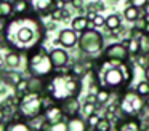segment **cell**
Wrapping results in <instances>:
<instances>
[{"instance_id": "cell-1", "label": "cell", "mask_w": 149, "mask_h": 131, "mask_svg": "<svg viewBox=\"0 0 149 131\" xmlns=\"http://www.w3.org/2000/svg\"><path fill=\"white\" fill-rule=\"evenodd\" d=\"M2 38L8 50L26 56L29 51L43 45L47 38V26L42 16L34 10L13 15L2 22Z\"/></svg>"}, {"instance_id": "cell-2", "label": "cell", "mask_w": 149, "mask_h": 131, "mask_svg": "<svg viewBox=\"0 0 149 131\" xmlns=\"http://www.w3.org/2000/svg\"><path fill=\"white\" fill-rule=\"evenodd\" d=\"M88 75L91 77V86L95 88H107L112 93L122 94L130 88L135 77L132 61H117L106 59L98 56L95 59V67Z\"/></svg>"}, {"instance_id": "cell-3", "label": "cell", "mask_w": 149, "mask_h": 131, "mask_svg": "<svg viewBox=\"0 0 149 131\" xmlns=\"http://www.w3.org/2000/svg\"><path fill=\"white\" fill-rule=\"evenodd\" d=\"M84 89L82 78L72 73L71 70H55L48 78H45V91L43 94L53 102L61 104L72 98H79Z\"/></svg>"}, {"instance_id": "cell-4", "label": "cell", "mask_w": 149, "mask_h": 131, "mask_svg": "<svg viewBox=\"0 0 149 131\" xmlns=\"http://www.w3.org/2000/svg\"><path fill=\"white\" fill-rule=\"evenodd\" d=\"M26 70L29 75L42 77V78H48L56 70L52 56H50V51H47L43 45L26 54Z\"/></svg>"}, {"instance_id": "cell-5", "label": "cell", "mask_w": 149, "mask_h": 131, "mask_svg": "<svg viewBox=\"0 0 149 131\" xmlns=\"http://www.w3.org/2000/svg\"><path fill=\"white\" fill-rule=\"evenodd\" d=\"M146 107V98H143L136 89L128 88L123 91L117 102L116 117H141L143 110Z\"/></svg>"}, {"instance_id": "cell-6", "label": "cell", "mask_w": 149, "mask_h": 131, "mask_svg": "<svg viewBox=\"0 0 149 131\" xmlns=\"http://www.w3.org/2000/svg\"><path fill=\"white\" fill-rule=\"evenodd\" d=\"M79 51H80L84 56H100L104 50V37L98 29L90 27L85 32L79 34Z\"/></svg>"}, {"instance_id": "cell-7", "label": "cell", "mask_w": 149, "mask_h": 131, "mask_svg": "<svg viewBox=\"0 0 149 131\" xmlns=\"http://www.w3.org/2000/svg\"><path fill=\"white\" fill-rule=\"evenodd\" d=\"M47 107V98L45 94H34V93H27L26 96L19 99L18 104V114L21 118L29 121L31 118H36L43 115V110Z\"/></svg>"}, {"instance_id": "cell-8", "label": "cell", "mask_w": 149, "mask_h": 131, "mask_svg": "<svg viewBox=\"0 0 149 131\" xmlns=\"http://www.w3.org/2000/svg\"><path fill=\"white\" fill-rule=\"evenodd\" d=\"M114 131H149V128L139 117H119L114 123Z\"/></svg>"}, {"instance_id": "cell-9", "label": "cell", "mask_w": 149, "mask_h": 131, "mask_svg": "<svg viewBox=\"0 0 149 131\" xmlns=\"http://www.w3.org/2000/svg\"><path fill=\"white\" fill-rule=\"evenodd\" d=\"M100 56L106 58V59H117V61H132V53L128 51V48L119 42V43H109L107 46H104L103 53Z\"/></svg>"}, {"instance_id": "cell-10", "label": "cell", "mask_w": 149, "mask_h": 131, "mask_svg": "<svg viewBox=\"0 0 149 131\" xmlns=\"http://www.w3.org/2000/svg\"><path fill=\"white\" fill-rule=\"evenodd\" d=\"M43 118H45V123H58V121H63L66 120V115L64 112H63L61 105L56 104V102H50L48 105L45 107V110H43Z\"/></svg>"}, {"instance_id": "cell-11", "label": "cell", "mask_w": 149, "mask_h": 131, "mask_svg": "<svg viewBox=\"0 0 149 131\" xmlns=\"http://www.w3.org/2000/svg\"><path fill=\"white\" fill-rule=\"evenodd\" d=\"M29 2H31V8L42 18L50 16L52 11L56 8V0H29Z\"/></svg>"}, {"instance_id": "cell-12", "label": "cell", "mask_w": 149, "mask_h": 131, "mask_svg": "<svg viewBox=\"0 0 149 131\" xmlns=\"http://www.w3.org/2000/svg\"><path fill=\"white\" fill-rule=\"evenodd\" d=\"M58 43L63 48H74L79 43V34L74 29H63L58 34Z\"/></svg>"}, {"instance_id": "cell-13", "label": "cell", "mask_w": 149, "mask_h": 131, "mask_svg": "<svg viewBox=\"0 0 149 131\" xmlns=\"http://www.w3.org/2000/svg\"><path fill=\"white\" fill-rule=\"evenodd\" d=\"M24 78H26V77L21 72H18L16 69H0V82L8 85V86H13L15 88V86L19 82H23Z\"/></svg>"}, {"instance_id": "cell-14", "label": "cell", "mask_w": 149, "mask_h": 131, "mask_svg": "<svg viewBox=\"0 0 149 131\" xmlns=\"http://www.w3.org/2000/svg\"><path fill=\"white\" fill-rule=\"evenodd\" d=\"M59 105H61L63 112H64V115H66V120L82 114V104H80V101H79V98L68 99V101L61 102Z\"/></svg>"}, {"instance_id": "cell-15", "label": "cell", "mask_w": 149, "mask_h": 131, "mask_svg": "<svg viewBox=\"0 0 149 131\" xmlns=\"http://www.w3.org/2000/svg\"><path fill=\"white\" fill-rule=\"evenodd\" d=\"M50 56H52V61L55 64L56 70H61L69 66V53L63 48H53L50 51Z\"/></svg>"}, {"instance_id": "cell-16", "label": "cell", "mask_w": 149, "mask_h": 131, "mask_svg": "<svg viewBox=\"0 0 149 131\" xmlns=\"http://www.w3.org/2000/svg\"><path fill=\"white\" fill-rule=\"evenodd\" d=\"M3 131H34V130L31 128L29 121L24 120V118H11V120H7Z\"/></svg>"}, {"instance_id": "cell-17", "label": "cell", "mask_w": 149, "mask_h": 131, "mask_svg": "<svg viewBox=\"0 0 149 131\" xmlns=\"http://www.w3.org/2000/svg\"><path fill=\"white\" fill-rule=\"evenodd\" d=\"M68 131H90L87 118H84L82 115H75L72 118H68Z\"/></svg>"}, {"instance_id": "cell-18", "label": "cell", "mask_w": 149, "mask_h": 131, "mask_svg": "<svg viewBox=\"0 0 149 131\" xmlns=\"http://www.w3.org/2000/svg\"><path fill=\"white\" fill-rule=\"evenodd\" d=\"M90 27H91V22H90V19H88L85 15H79V16H75V18H72L71 29H74L77 34H82V32H85L87 29H90Z\"/></svg>"}, {"instance_id": "cell-19", "label": "cell", "mask_w": 149, "mask_h": 131, "mask_svg": "<svg viewBox=\"0 0 149 131\" xmlns=\"http://www.w3.org/2000/svg\"><path fill=\"white\" fill-rule=\"evenodd\" d=\"M27 83H29V93L34 94H43L45 91V78L42 77H27Z\"/></svg>"}, {"instance_id": "cell-20", "label": "cell", "mask_w": 149, "mask_h": 131, "mask_svg": "<svg viewBox=\"0 0 149 131\" xmlns=\"http://www.w3.org/2000/svg\"><path fill=\"white\" fill-rule=\"evenodd\" d=\"M21 56L23 54L18 53V51H13L10 50L5 56V62H7V69H18L21 64Z\"/></svg>"}, {"instance_id": "cell-21", "label": "cell", "mask_w": 149, "mask_h": 131, "mask_svg": "<svg viewBox=\"0 0 149 131\" xmlns=\"http://www.w3.org/2000/svg\"><path fill=\"white\" fill-rule=\"evenodd\" d=\"M96 102H98V105H106V104H109L111 102V98H112V94L114 93L111 91V89H107V88H98L96 89Z\"/></svg>"}, {"instance_id": "cell-22", "label": "cell", "mask_w": 149, "mask_h": 131, "mask_svg": "<svg viewBox=\"0 0 149 131\" xmlns=\"http://www.w3.org/2000/svg\"><path fill=\"white\" fill-rule=\"evenodd\" d=\"M141 16H143V10L136 8V6H133V5H128L125 10H123V18H125L127 21H130V22L138 21Z\"/></svg>"}, {"instance_id": "cell-23", "label": "cell", "mask_w": 149, "mask_h": 131, "mask_svg": "<svg viewBox=\"0 0 149 131\" xmlns=\"http://www.w3.org/2000/svg\"><path fill=\"white\" fill-rule=\"evenodd\" d=\"M120 27H122V18H120V15L112 13V15H109L106 18V29L109 32L117 30V29H120Z\"/></svg>"}, {"instance_id": "cell-24", "label": "cell", "mask_w": 149, "mask_h": 131, "mask_svg": "<svg viewBox=\"0 0 149 131\" xmlns=\"http://www.w3.org/2000/svg\"><path fill=\"white\" fill-rule=\"evenodd\" d=\"M39 131H68V120H63V121H58V123H45Z\"/></svg>"}, {"instance_id": "cell-25", "label": "cell", "mask_w": 149, "mask_h": 131, "mask_svg": "<svg viewBox=\"0 0 149 131\" xmlns=\"http://www.w3.org/2000/svg\"><path fill=\"white\" fill-rule=\"evenodd\" d=\"M31 8V2L29 0H16L13 2V15H19V13H26Z\"/></svg>"}, {"instance_id": "cell-26", "label": "cell", "mask_w": 149, "mask_h": 131, "mask_svg": "<svg viewBox=\"0 0 149 131\" xmlns=\"http://www.w3.org/2000/svg\"><path fill=\"white\" fill-rule=\"evenodd\" d=\"M0 11L3 15V19H8L13 16V2L11 0H2L0 2Z\"/></svg>"}, {"instance_id": "cell-27", "label": "cell", "mask_w": 149, "mask_h": 131, "mask_svg": "<svg viewBox=\"0 0 149 131\" xmlns=\"http://www.w3.org/2000/svg\"><path fill=\"white\" fill-rule=\"evenodd\" d=\"M27 93H29V83H27V78H24L23 82H19L16 86H15V94L21 99L23 96H26Z\"/></svg>"}, {"instance_id": "cell-28", "label": "cell", "mask_w": 149, "mask_h": 131, "mask_svg": "<svg viewBox=\"0 0 149 131\" xmlns=\"http://www.w3.org/2000/svg\"><path fill=\"white\" fill-rule=\"evenodd\" d=\"M112 121L109 120L107 117H103L100 120V123L95 126V130H91V131H112Z\"/></svg>"}, {"instance_id": "cell-29", "label": "cell", "mask_w": 149, "mask_h": 131, "mask_svg": "<svg viewBox=\"0 0 149 131\" xmlns=\"http://www.w3.org/2000/svg\"><path fill=\"white\" fill-rule=\"evenodd\" d=\"M139 50L143 54L149 56V34H146V32H143V35L139 37Z\"/></svg>"}, {"instance_id": "cell-30", "label": "cell", "mask_w": 149, "mask_h": 131, "mask_svg": "<svg viewBox=\"0 0 149 131\" xmlns=\"http://www.w3.org/2000/svg\"><path fill=\"white\" fill-rule=\"evenodd\" d=\"M98 107H100V105H98L96 102H87V101H84V104H82V114H85L88 117V115L95 114V112L98 110Z\"/></svg>"}, {"instance_id": "cell-31", "label": "cell", "mask_w": 149, "mask_h": 131, "mask_svg": "<svg viewBox=\"0 0 149 131\" xmlns=\"http://www.w3.org/2000/svg\"><path fill=\"white\" fill-rule=\"evenodd\" d=\"M135 89L143 96V98H149V82H148L146 78L143 80V82H139L138 85H136Z\"/></svg>"}, {"instance_id": "cell-32", "label": "cell", "mask_w": 149, "mask_h": 131, "mask_svg": "<svg viewBox=\"0 0 149 131\" xmlns=\"http://www.w3.org/2000/svg\"><path fill=\"white\" fill-rule=\"evenodd\" d=\"M29 125H31V128H32L34 131H39L40 128L45 125V118H43V115L36 117V118H31V120H29Z\"/></svg>"}, {"instance_id": "cell-33", "label": "cell", "mask_w": 149, "mask_h": 131, "mask_svg": "<svg viewBox=\"0 0 149 131\" xmlns=\"http://www.w3.org/2000/svg\"><path fill=\"white\" fill-rule=\"evenodd\" d=\"M133 59H135V62L138 64L139 67H143V69H146V67L149 66V56H148V54L139 53V54H136V56L133 58Z\"/></svg>"}, {"instance_id": "cell-34", "label": "cell", "mask_w": 149, "mask_h": 131, "mask_svg": "<svg viewBox=\"0 0 149 131\" xmlns=\"http://www.w3.org/2000/svg\"><path fill=\"white\" fill-rule=\"evenodd\" d=\"M101 115L98 114V112H95V114H91V115H88L87 117V123H88V126H90V130H95V126H96L98 123H100V120H101Z\"/></svg>"}, {"instance_id": "cell-35", "label": "cell", "mask_w": 149, "mask_h": 131, "mask_svg": "<svg viewBox=\"0 0 149 131\" xmlns=\"http://www.w3.org/2000/svg\"><path fill=\"white\" fill-rule=\"evenodd\" d=\"M90 22H91V27H95V29L106 27V18H104V16H101L100 13H98V15L95 16V19H93V21H90Z\"/></svg>"}, {"instance_id": "cell-36", "label": "cell", "mask_w": 149, "mask_h": 131, "mask_svg": "<svg viewBox=\"0 0 149 131\" xmlns=\"http://www.w3.org/2000/svg\"><path fill=\"white\" fill-rule=\"evenodd\" d=\"M127 2H128V5H133L139 10H144V6L149 3V0H127Z\"/></svg>"}, {"instance_id": "cell-37", "label": "cell", "mask_w": 149, "mask_h": 131, "mask_svg": "<svg viewBox=\"0 0 149 131\" xmlns=\"http://www.w3.org/2000/svg\"><path fill=\"white\" fill-rule=\"evenodd\" d=\"M69 5H72L75 10H79V11H82V10H84V0H72V2L69 3Z\"/></svg>"}, {"instance_id": "cell-38", "label": "cell", "mask_w": 149, "mask_h": 131, "mask_svg": "<svg viewBox=\"0 0 149 131\" xmlns=\"http://www.w3.org/2000/svg\"><path fill=\"white\" fill-rule=\"evenodd\" d=\"M5 118H7V114H5V112H3V109L0 107V125H3Z\"/></svg>"}, {"instance_id": "cell-39", "label": "cell", "mask_w": 149, "mask_h": 131, "mask_svg": "<svg viewBox=\"0 0 149 131\" xmlns=\"http://www.w3.org/2000/svg\"><path fill=\"white\" fill-rule=\"evenodd\" d=\"M0 69H7V62H5L3 56H0Z\"/></svg>"}, {"instance_id": "cell-40", "label": "cell", "mask_w": 149, "mask_h": 131, "mask_svg": "<svg viewBox=\"0 0 149 131\" xmlns=\"http://www.w3.org/2000/svg\"><path fill=\"white\" fill-rule=\"evenodd\" d=\"M144 77H146V80H148V82H149V66H148V67H146V69H144Z\"/></svg>"}, {"instance_id": "cell-41", "label": "cell", "mask_w": 149, "mask_h": 131, "mask_svg": "<svg viewBox=\"0 0 149 131\" xmlns=\"http://www.w3.org/2000/svg\"><path fill=\"white\" fill-rule=\"evenodd\" d=\"M143 13H146V15H149V3L144 6V10H143Z\"/></svg>"}, {"instance_id": "cell-42", "label": "cell", "mask_w": 149, "mask_h": 131, "mask_svg": "<svg viewBox=\"0 0 149 131\" xmlns=\"http://www.w3.org/2000/svg\"><path fill=\"white\" fill-rule=\"evenodd\" d=\"M5 19H3V15H2V11H0V22H3Z\"/></svg>"}, {"instance_id": "cell-43", "label": "cell", "mask_w": 149, "mask_h": 131, "mask_svg": "<svg viewBox=\"0 0 149 131\" xmlns=\"http://www.w3.org/2000/svg\"><path fill=\"white\" fill-rule=\"evenodd\" d=\"M61 2H63V3H66V5H68V3H71L72 0H61Z\"/></svg>"}, {"instance_id": "cell-44", "label": "cell", "mask_w": 149, "mask_h": 131, "mask_svg": "<svg viewBox=\"0 0 149 131\" xmlns=\"http://www.w3.org/2000/svg\"><path fill=\"white\" fill-rule=\"evenodd\" d=\"M111 2H112V3H117V2H119V0H111Z\"/></svg>"}, {"instance_id": "cell-45", "label": "cell", "mask_w": 149, "mask_h": 131, "mask_svg": "<svg viewBox=\"0 0 149 131\" xmlns=\"http://www.w3.org/2000/svg\"><path fill=\"white\" fill-rule=\"evenodd\" d=\"M11 2H16V0H11Z\"/></svg>"}, {"instance_id": "cell-46", "label": "cell", "mask_w": 149, "mask_h": 131, "mask_svg": "<svg viewBox=\"0 0 149 131\" xmlns=\"http://www.w3.org/2000/svg\"><path fill=\"white\" fill-rule=\"evenodd\" d=\"M0 93H2V89H0Z\"/></svg>"}]
</instances>
